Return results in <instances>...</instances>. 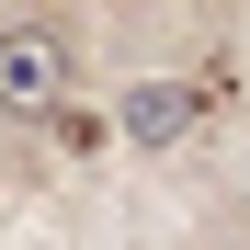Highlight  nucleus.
Returning a JSON list of instances; mask_svg holds the SVG:
<instances>
[{"label": "nucleus", "instance_id": "f257e3e1", "mask_svg": "<svg viewBox=\"0 0 250 250\" xmlns=\"http://www.w3.org/2000/svg\"><path fill=\"white\" fill-rule=\"evenodd\" d=\"M0 103L12 114H57L68 103V34L57 23H0Z\"/></svg>", "mask_w": 250, "mask_h": 250}, {"label": "nucleus", "instance_id": "f03ea898", "mask_svg": "<svg viewBox=\"0 0 250 250\" xmlns=\"http://www.w3.org/2000/svg\"><path fill=\"white\" fill-rule=\"evenodd\" d=\"M193 125H205V91H193V80H137V91L114 103V137L125 148H182Z\"/></svg>", "mask_w": 250, "mask_h": 250}, {"label": "nucleus", "instance_id": "7ed1b4c3", "mask_svg": "<svg viewBox=\"0 0 250 250\" xmlns=\"http://www.w3.org/2000/svg\"><path fill=\"white\" fill-rule=\"evenodd\" d=\"M46 125H57V148H103V137H114V125H103V114H91V103H57V114H46Z\"/></svg>", "mask_w": 250, "mask_h": 250}]
</instances>
